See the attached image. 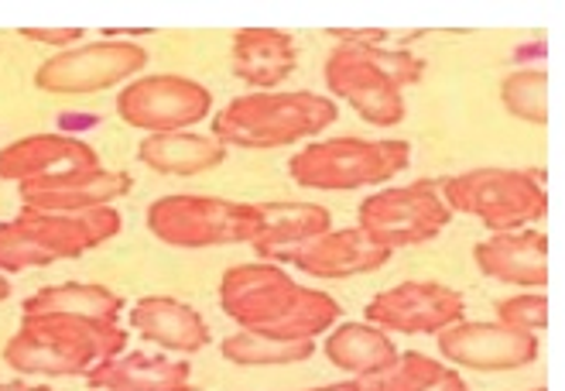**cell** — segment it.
<instances>
[{
    "label": "cell",
    "mask_w": 565,
    "mask_h": 391,
    "mask_svg": "<svg viewBox=\"0 0 565 391\" xmlns=\"http://www.w3.org/2000/svg\"><path fill=\"white\" fill-rule=\"evenodd\" d=\"M531 391H545V388H531Z\"/></svg>",
    "instance_id": "836d02e7"
},
{
    "label": "cell",
    "mask_w": 565,
    "mask_h": 391,
    "mask_svg": "<svg viewBox=\"0 0 565 391\" xmlns=\"http://www.w3.org/2000/svg\"><path fill=\"white\" fill-rule=\"evenodd\" d=\"M0 391H52L45 384H24V381H11V384H0Z\"/></svg>",
    "instance_id": "4dcf8cb0"
},
{
    "label": "cell",
    "mask_w": 565,
    "mask_h": 391,
    "mask_svg": "<svg viewBox=\"0 0 565 391\" xmlns=\"http://www.w3.org/2000/svg\"><path fill=\"white\" fill-rule=\"evenodd\" d=\"M120 213L114 207L83 213H31L21 210L14 220L0 223V272L45 268L55 261L83 257L120 234Z\"/></svg>",
    "instance_id": "5b68a950"
},
{
    "label": "cell",
    "mask_w": 565,
    "mask_h": 391,
    "mask_svg": "<svg viewBox=\"0 0 565 391\" xmlns=\"http://www.w3.org/2000/svg\"><path fill=\"white\" fill-rule=\"evenodd\" d=\"M439 374H443V364L436 357L408 350V353H397L381 371L337 381V391H425Z\"/></svg>",
    "instance_id": "484cf974"
},
{
    "label": "cell",
    "mask_w": 565,
    "mask_h": 391,
    "mask_svg": "<svg viewBox=\"0 0 565 391\" xmlns=\"http://www.w3.org/2000/svg\"><path fill=\"white\" fill-rule=\"evenodd\" d=\"M436 337L446 361L467 371H521L539 361V337L504 323L459 319Z\"/></svg>",
    "instance_id": "4fadbf2b"
},
{
    "label": "cell",
    "mask_w": 565,
    "mask_h": 391,
    "mask_svg": "<svg viewBox=\"0 0 565 391\" xmlns=\"http://www.w3.org/2000/svg\"><path fill=\"white\" fill-rule=\"evenodd\" d=\"M548 313H552V306H548V296H542V292H518V296L497 303V323L514 326V330H524V334L545 330Z\"/></svg>",
    "instance_id": "83f0119b"
},
{
    "label": "cell",
    "mask_w": 565,
    "mask_h": 391,
    "mask_svg": "<svg viewBox=\"0 0 565 391\" xmlns=\"http://www.w3.org/2000/svg\"><path fill=\"white\" fill-rule=\"evenodd\" d=\"M425 73V62L405 49H384L374 42H343L326 55V86L332 96L347 101L363 120L374 127L402 124L405 86H415Z\"/></svg>",
    "instance_id": "7a4b0ae2"
},
{
    "label": "cell",
    "mask_w": 565,
    "mask_h": 391,
    "mask_svg": "<svg viewBox=\"0 0 565 391\" xmlns=\"http://www.w3.org/2000/svg\"><path fill=\"white\" fill-rule=\"evenodd\" d=\"M322 350H326V361L332 368L347 371L350 378L381 371L397 357V347H394L391 334L377 330V326H371V323H343V326H337V330H329V340H326Z\"/></svg>",
    "instance_id": "cb8c5ba5"
},
{
    "label": "cell",
    "mask_w": 565,
    "mask_h": 391,
    "mask_svg": "<svg viewBox=\"0 0 565 391\" xmlns=\"http://www.w3.org/2000/svg\"><path fill=\"white\" fill-rule=\"evenodd\" d=\"M332 231V216L316 203H260V234L254 237V251L264 261L306 244L319 234Z\"/></svg>",
    "instance_id": "7402d4cb"
},
{
    "label": "cell",
    "mask_w": 565,
    "mask_h": 391,
    "mask_svg": "<svg viewBox=\"0 0 565 391\" xmlns=\"http://www.w3.org/2000/svg\"><path fill=\"white\" fill-rule=\"evenodd\" d=\"M412 166L408 141H371V138H329L288 158V176L322 192H350L363 186H381Z\"/></svg>",
    "instance_id": "8992f818"
},
{
    "label": "cell",
    "mask_w": 565,
    "mask_h": 391,
    "mask_svg": "<svg viewBox=\"0 0 565 391\" xmlns=\"http://www.w3.org/2000/svg\"><path fill=\"white\" fill-rule=\"evenodd\" d=\"M425 391H470V384H467V378H462L456 368H443V374L431 381Z\"/></svg>",
    "instance_id": "f546056e"
},
{
    "label": "cell",
    "mask_w": 565,
    "mask_h": 391,
    "mask_svg": "<svg viewBox=\"0 0 565 391\" xmlns=\"http://www.w3.org/2000/svg\"><path fill=\"white\" fill-rule=\"evenodd\" d=\"M467 313V296L443 282H402L367 303L363 316L384 334L436 337Z\"/></svg>",
    "instance_id": "7c38bea8"
},
{
    "label": "cell",
    "mask_w": 565,
    "mask_h": 391,
    "mask_svg": "<svg viewBox=\"0 0 565 391\" xmlns=\"http://www.w3.org/2000/svg\"><path fill=\"white\" fill-rule=\"evenodd\" d=\"M449 220L452 210L443 200L439 182H412L367 196L356 213V231L371 244L394 254L402 247L436 241Z\"/></svg>",
    "instance_id": "9c48e42d"
},
{
    "label": "cell",
    "mask_w": 565,
    "mask_h": 391,
    "mask_svg": "<svg viewBox=\"0 0 565 391\" xmlns=\"http://www.w3.org/2000/svg\"><path fill=\"white\" fill-rule=\"evenodd\" d=\"M11 296V282H8V275L4 272H0V303H4Z\"/></svg>",
    "instance_id": "1f68e13d"
},
{
    "label": "cell",
    "mask_w": 565,
    "mask_h": 391,
    "mask_svg": "<svg viewBox=\"0 0 565 391\" xmlns=\"http://www.w3.org/2000/svg\"><path fill=\"white\" fill-rule=\"evenodd\" d=\"M21 39L42 45H73L83 39V28H21Z\"/></svg>",
    "instance_id": "f1b7e54d"
},
{
    "label": "cell",
    "mask_w": 565,
    "mask_h": 391,
    "mask_svg": "<svg viewBox=\"0 0 565 391\" xmlns=\"http://www.w3.org/2000/svg\"><path fill=\"white\" fill-rule=\"evenodd\" d=\"M138 158L158 176L189 179L220 169L226 161V148L216 138L195 135V130H169V135H148L138 145Z\"/></svg>",
    "instance_id": "44dd1931"
},
{
    "label": "cell",
    "mask_w": 565,
    "mask_h": 391,
    "mask_svg": "<svg viewBox=\"0 0 565 391\" xmlns=\"http://www.w3.org/2000/svg\"><path fill=\"white\" fill-rule=\"evenodd\" d=\"M21 210L31 213H83L117 203L120 196L130 192V176L93 166V169H73L45 179H28L18 186Z\"/></svg>",
    "instance_id": "5bb4252c"
},
{
    "label": "cell",
    "mask_w": 565,
    "mask_h": 391,
    "mask_svg": "<svg viewBox=\"0 0 565 391\" xmlns=\"http://www.w3.org/2000/svg\"><path fill=\"white\" fill-rule=\"evenodd\" d=\"M145 65L148 52L138 42H89L45 59L35 73V86L52 96H93L135 80Z\"/></svg>",
    "instance_id": "30bf717a"
},
{
    "label": "cell",
    "mask_w": 565,
    "mask_h": 391,
    "mask_svg": "<svg viewBox=\"0 0 565 391\" xmlns=\"http://www.w3.org/2000/svg\"><path fill=\"white\" fill-rule=\"evenodd\" d=\"M452 213L477 216L487 231L508 234L542 223L548 213V192L535 172L524 169H470L439 186Z\"/></svg>",
    "instance_id": "ba28073f"
},
{
    "label": "cell",
    "mask_w": 565,
    "mask_h": 391,
    "mask_svg": "<svg viewBox=\"0 0 565 391\" xmlns=\"http://www.w3.org/2000/svg\"><path fill=\"white\" fill-rule=\"evenodd\" d=\"M387 261L391 251L371 244L356 226H347V231H326L306 244L278 254L271 265H291L312 278H356L384 268Z\"/></svg>",
    "instance_id": "9a60e30c"
},
{
    "label": "cell",
    "mask_w": 565,
    "mask_h": 391,
    "mask_svg": "<svg viewBox=\"0 0 565 391\" xmlns=\"http://www.w3.org/2000/svg\"><path fill=\"white\" fill-rule=\"evenodd\" d=\"M120 323H93L76 316H21L18 334L4 347V364L18 374L76 378L99 361L124 353Z\"/></svg>",
    "instance_id": "3957f363"
},
{
    "label": "cell",
    "mask_w": 565,
    "mask_h": 391,
    "mask_svg": "<svg viewBox=\"0 0 565 391\" xmlns=\"http://www.w3.org/2000/svg\"><path fill=\"white\" fill-rule=\"evenodd\" d=\"M213 110V93L189 76H141L130 80L117 96V114L127 127H141L148 135L189 130L206 120Z\"/></svg>",
    "instance_id": "8fae6325"
},
{
    "label": "cell",
    "mask_w": 565,
    "mask_h": 391,
    "mask_svg": "<svg viewBox=\"0 0 565 391\" xmlns=\"http://www.w3.org/2000/svg\"><path fill=\"white\" fill-rule=\"evenodd\" d=\"M124 313V299L107 285H89V282H65L49 285L24 299L21 316H76L93 323H117Z\"/></svg>",
    "instance_id": "603a6c76"
},
{
    "label": "cell",
    "mask_w": 565,
    "mask_h": 391,
    "mask_svg": "<svg viewBox=\"0 0 565 391\" xmlns=\"http://www.w3.org/2000/svg\"><path fill=\"white\" fill-rule=\"evenodd\" d=\"M220 309L241 330L275 340H316L343 316L329 292L295 285V278L271 261L230 268L220 278Z\"/></svg>",
    "instance_id": "6da1fadb"
},
{
    "label": "cell",
    "mask_w": 565,
    "mask_h": 391,
    "mask_svg": "<svg viewBox=\"0 0 565 391\" xmlns=\"http://www.w3.org/2000/svg\"><path fill=\"white\" fill-rule=\"evenodd\" d=\"M86 384L96 391H192V371L158 353H117L99 361Z\"/></svg>",
    "instance_id": "ffe728a7"
},
{
    "label": "cell",
    "mask_w": 565,
    "mask_h": 391,
    "mask_svg": "<svg viewBox=\"0 0 565 391\" xmlns=\"http://www.w3.org/2000/svg\"><path fill=\"white\" fill-rule=\"evenodd\" d=\"M230 65H234V76L247 86L268 89L295 73L298 45L288 31L278 28H244L230 45Z\"/></svg>",
    "instance_id": "d6986e66"
},
{
    "label": "cell",
    "mask_w": 565,
    "mask_h": 391,
    "mask_svg": "<svg viewBox=\"0 0 565 391\" xmlns=\"http://www.w3.org/2000/svg\"><path fill=\"white\" fill-rule=\"evenodd\" d=\"M127 316L130 330H138V337L175 353H199L213 340L206 319L189 303H179L172 296H145Z\"/></svg>",
    "instance_id": "ac0fdd59"
},
{
    "label": "cell",
    "mask_w": 565,
    "mask_h": 391,
    "mask_svg": "<svg viewBox=\"0 0 565 391\" xmlns=\"http://www.w3.org/2000/svg\"><path fill=\"white\" fill-rule=\"evenodd\" d=\"M337 117L340 110L326 93H247L216 114L213 138L223 148L271 151L322 135Z\"/></svg>",
    "instance_id": "277c9868"
},
{
    "label": "cell",
    "mask_w": 565,
    "mask_h": 391,
    "mask_svg": "<svg viewBox=\"0 0 565 391\" xmlns=\"http://www.w3.org/2000/svg\"><path fill=\"white\" fill-rule=\"evenodd\" d=\"M306 391H337V384H319V388H306Z\"/></svg>",
    "instance_id": "d6a6232c"
},
{
    "label": "cell",
    "mask_w": 565,
    "mask_h": 391,
    "mask_svg": "<svg viewBox=\"0 0 565 391\" xmlns=\"http://www.w3.org/2000/svg\"><path fill=\"white\" fill-rule=\"evenodd\" d=\"M99 166V155L70 135H28L0 148V182H28Z\"/></svg>",
    "instance_id": "2e32d148"
},
{
    "label": "cell",
    "mask_w": 565,
    "mask_h": 391,
    "mask_svg": "<svg viewBox=\"0 0 565 391\" xmlns=\"http://www.w3.org/2000/svg\"><path fill=\"white\" fill-rule=\"evenodd\" d=\"M148 231L169 247L254 244L260 234V203H234L203 192L161 196L148 207Z\"/></svg>",
    "instance_id": "52a82bcc"
},
{
    "label": "cell",
    "mask_w": 565,
    "mask_h": 391,
    "mask_svg": "<svg viewBox=\"0 0 565 391\" xmlns=\"http://www.w3.org/2000/svg\"><path fill=\"white\" fill-rule=\"evenodd\" d=\"M477 268L504 285H548V237L542 231L490 234L473 247Z\"/></svg>",
    "instance_id": "e0dca14e"
},
{
    "label": "cell",
    "mask_w": 565,
    "mask_h": 391,
    "mask_svg": "<svg viewBox=\"0 0 565 391\" xmlns=\"http://www.w3.org/2000/svg\"><path fill=\"white\" fill-rule=\"evenodd\" d=\"M548 73L518 70L501 83V101L508 114L527 124H548Z\"/></svg>",
    "instance_id": "4316f807"
},
{
    "label": "cell",
    "mask_w": 565,
    "mask_h": 391,
    "mask_svg": "<svg viewBox=\"0 0 565 391\" xmlns=\"http://www.w3.org/2000/svg\"><path fill=\"white\" fill-rule=\"evenodd\" d=\"M220 353L230 364L241 368H285L309 361L316 353V340H275L250 330H237L220 344Z\"/></svg>",
    "instance_id": "d4e9b609"
}]
</instances>
